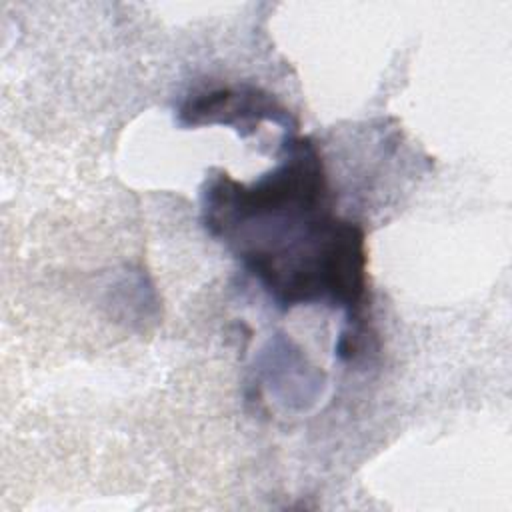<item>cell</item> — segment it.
<instances>
[{"instance_id":"obj_1","label":"cell","mask_w":512,"mask_h":512,"mask_svg":"<svg viewBox=\"0 0 512 512\" xmlns=\"http://www.w3.org/2000/svg\"><path fill=\"white\" fill-rule=\"evenodd\" d=\"M202 222L224 240L282 310L308 304L342 308L350 328L366 300L364 230L330 210L324 168L284 154L252 184L228 174L202 188Z\"/></svg>"},{"instance_id":"obj_2","label":"cell","mask_w":512,"mask_h":512,"mask_svg":"<svg viewBox=\"0 0 512 512\" xmlns=\"http://www.w3.org/2000/svg\"><path fill=\"white\" fill-rule=\"evenodd\" d=\"M262 120L282 126H296L290 112L268 92L254 86L214 88L190 96L178 110L182 126L224 124L236 128L242 136L252 134Z\"/></svg>"}]
</instances>
